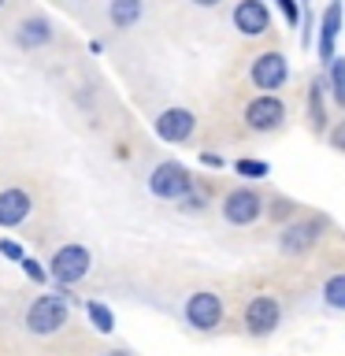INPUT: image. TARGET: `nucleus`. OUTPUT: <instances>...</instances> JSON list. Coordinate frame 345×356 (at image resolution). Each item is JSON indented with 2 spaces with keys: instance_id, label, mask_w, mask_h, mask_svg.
I'll return each mask as SVG.
<instances>
[{
  "instance_id": "obj_27",
  "label": "nucleus",
  "mask_w": 345,
  "mask_h": 356,
  "mask_svg": "<svg viewBox=\"0 0 345 356\" xmlns=\"http://www.w3.org/2000/svg\"><path fill=\"white\" fill-rule=\"evenodd\" d=\"M200 163H204V167H223V156H216V152H200Z\"/></svg>"
},
{
  "instance_id": "obj_2",
  "label": "nucleus",
  "mask_w": 345,
  "mask_h": 356,
  "mask_svg": "<svg viewBox=\"0 0 345 356\" xmlns=\"http://www.w3.org/2000/svg\"><path fill=\"white\" fill-rule=\"evenodd\" d=\"M149 189H152V197H160V200H186V197L197 189V178L189 175L182 163L163 160V163H156V167H152Z\"/></svg>"
},
{
  "instance_id": "obj_24",
  "label": "nucleus",
  "mask_w": 345,
  "mask_h": 356,
  "mask_svg": "<svg viewBox=\"0 0 345 356\" xmlns=\"http://www.w3.org/2000/svg\"><path fill=\"white\" fill-rule=\"evenodd\" d=\"M271 216H275V219H278V216H282V219H286V216H294V204H289V200H278V197H275Z\"/></svg>"
},
{
  "instance_id": "obj_22",
  "label": "nucleus",
  "mask_w": 345,
  "mask_h": 356,
  "mask_svg": "<svg viewBox=\"0 0 345 356\" xmlns=\"http://www.w3.org/2000/svg\"><path fill=\"white\" fill-rule=\"evenodd\" d=\"M22 267H26V278H33V282H45V278H49L38 260H22Z\"/></svg>"
},
{
  "instance_id": "obj_13",
  "label": "nucleus",
  "mask_w": 345,
  "mask_h": 356,
  "mask_svg": "<svg viewBox=\"0 0 345 356\" xmlns=\"http://www.w3.org/2000/svg\"><path fill=\"white\" fill-rule=\"evenodd\" d=\"M30 208H33V200H30L26 189H19V186L4 189V193H0V227H19V222H26Z\"/></svg>"
},
{
  "instance_id": "obj_19",
  "label": "nucleus",
  "mask_w": 345,
  "mask_h": 356,
  "mask_svg": "<svg viewBox=\"0 0 345 356\" xmlns=\"http://www.w3.org/2000/svg\"><path fill=\"white\" fill-rule=\"evenodd\" d=\"M327 71H330V97H334V104L345 108V60L338 56V60L327 67Z\"/></svg>"
},
{
  "instance_id": "obj_20",
  "label": "nucleus",
  "mask_w": 345,
  "mask_h": 356,
  "mask_svg": "<svg viewBox=\"0 0 345 356\" xmlns=\"http://www.w3.org/2000/svg\"><path fill=\"white\" fill-rule=\"evenodd\" d=\"M178 208H182V211H186V216H200V211H204V208H208V197H204V193H200V189H193V193H189L186 200H178Z\"/></svg>"
},
{
  "instance_id": "obj_14",
  "label": "nucleus",
  "mask_w": 345,
  "mask_h": 356,
  "mask_svg": "<svg viewBox=\"0 0 345 356\" xmlns=\"http://www.w3.org/2000/svg\"><path fill=\"white\" fill-rule=\"evenodd\" d=\"M342 30V0H330V8L323 11V26H319V60L323 63H334L338 56H334V38H338Z\"/></svg>"
},
{
  "instance_id": "obj_26",
  "label": "nucleus",
  "mask_w": 345,
  "mask_h": 356,
  "mask_svg": "<svg viewBox=\"0 0 345 356\" xmlns=\"http://www.w3.org/2000/svg\"><path fill=\"white\" fill-rule=\"evenodd\" d=\"M278 8H282V15L289 22H297V4H294V0H278Z\"/></svg>"
},
{
  "instance_id": "obj_11",
  "label": "nucleus",
  "mask_w": 345,
  "mask_h": 356,
  "mask_svg": "<svg viewBox=\"0 0 345 356\" xmlns=\"http://www.w3.org/2000/svg\"><path fill=\"white\" fill-rule=\"evenodd\" d=\"M11 41L19 44L22 52H41L52 44V22L45 15H26L11 26Z\"/></svg>"
},
{
  "instance_id": "obj_12",
  "label": "nucleus",
  "mask_w": 345,
  "mask_h": 356,
  "mask_svg": "<svg viewBox=\"0 0 345 356\" xmlns=\"http://www.w3.org/2000/svg\"><path fill=\"white\" fill-rule=\"evenodd\" d=\"M234 30L241 38H264L271 30V15H267L264 0H238L234 4Z\"/></svg>"
},
{
  "instance_id": "obj_3",
  "label": "nucleus",
  "mask_w": 345,
  "mask_h": 356,
  "mask_svg": "<svg viewBox=\"0 0 345 356\" xmlns=\"http://www.w3.org/2000/svg\"><path fill=\"white\" fill-rule=\"evenodd\" d=\"M49 267H52V278H56L60 286H74V282H82V278L89 275V267H93V256H89L86 245L71 241V245H60V249L52 252Z\"/></svg>"
},
{
  "instance_id": "obj_15",
  "label": "nucleus",
  "mask_w": 345,
  "mask_h": 356,
  "mask_svg": "<svg viewBox=\"0 0 345 356\" xmlns=\"http://www.w3.org/2000/svg\"><path fill=\"white\" fill-rule=\"evenodd\" d=\"M141 15H145V0H108V22H111V30L127 33V30H134L141 22Z\"/></svg>"
},
{
  "instance_id": "obj_29",
  "label": "nucleus",
  "mask_w": 345,
  "mask_h": 356,
  "mask_svg": "<svg viewBox=\"0 0 345 356\" xmlns=\"http://www.w3.org/2000/svg\"><path fill=\"white\" fill-rule=\"evenodd\" d=\"M104 356H134V353H127V349H111V353H104Z\"/></svg>"
},
{
  "instance_id": "obj_18",
  "label": "nucleus",
  "mask_w": 345,
  "mask_h": 356,
  "mask_svg": "<svg viewBox=\"0 0 345 356\" xmlns=\"http://www.w3.org/2000/svg\"><path fill=\"white\" fill-rule=\"evenodd\" d=\"M323 300H327V308L345 312V271L330 275L327 282H323Z\"/></svg>"
},
{
  "instance_id": "obj_8",
  "label": "nucleus",
  "mask_w": 345,
  "mask_h": 356,
  "mask_svg": "<svg viewBox=\"0 0 345 356\" xmlns=\"http://www.w3.org/2000/svg\"><path fill=\"white\" fill-rule=\"evenodd\" d=\"M286 78H289V63H286V56L278 49L260 52L252 60V67H249V82L256 89H264V93H271V97H275V89L286 86Z\"/></svg>"
},
{
  "instance_id": "obj_10",
  "label": "nucleus",
  "mask_w": 345,
  "mask_h": 356,
  "mask_svg": "<svg viewBox=\"0 0 345 356\" xmlns=\"http://www.w3.org/2000/svg\"><path fill=\"white\" fill-rule=\"evenodd\" d=\"M152 130H156V138H163L171 145H182L197 134V115L189 108H163L160 115L152 119Z\"/></svg>"
},
{
  "instance_id": "obj_5",
  "label": "nucleus",
  "mask_w": 345,
  "mask_h": 356,
  "mask_svg": "<svg viewBox=\"0 0 345 356\" xmlns=\"http://www.w3.org/2000/svg\"><path fill=\"white\" fill-rule=\"evenodd\" d=\"M241 119L252 134H275V130H282V122H286V104H282V97L264 93V97H256L245 104Z\"/></svg>"
},
{
  "instance_id": "obj_9",
  "label": "nucleus",
  "mask_w": 345,
  "mask_h": 356,
  "mask_svg": "<svg viewBox=\"0 0 345 356\" xmlns=\"http://www.w3.org/2000/svg\"><path fill=\"white\" fill-rule=\"evenodd\" d=\"M323 227H327V219H297V222H289V227L278 234V249H282L286 256H308L312 249H316V241H319V234Z\"/></svg>"
},
{
  "instance_id": "obj_17",
  "label": "nucleus",
  "mask_w": 345,
  "mask_h": 356,
  "mask_svg": "<svg viewBox=\"0 0 345 356\" xmlns=\"http://www.w3.org/2000/svg\"><path fill=\"white\" fill-rule=\"evenodd\" d=\"M86 316H89V323H93V330H100V334L115 330V316H111V308L100 305V300H86Z\"/></svg>"
},
{
  "instance_id": "obj_30",
  "label": "nucleus",
  "mask_w": 345,
  "mask_h": 356,
  "mask_svg": "<svg viewBox=\"0 0 345 356\" xmlns=\"http://www.w3.org/2000/svg\"><path fill=\"white\" fill-rule=\"evenodd\" d=\"M71 4H89V0H71Z\"/></svg>"
},
{
  "instance_id": "obj_6",
  "label": "nucleus",
  "mask_w": 345,
  "mask_h": 356,
  "mask_svg": "<svg viewBox=\"0 0 345 356\" xmlns=\"http://www.w3.org/2000/svg\"><path fill=\"white\" fill-rule=\"evenodd\" d=\"M241 323H245V330H249L252 338H267V334H275L278 323H282V305H278V297H271V293L252 297L249 305H245Z\"/></svg>"
},
{
  "instance_id": "obj_7",
  "label": "nucleus",
  "mask_w": 345,
  "mask_h": 356,
  "mask_svg": "<svg viewBox=\"0 0 345 356\" xmlns=\"http://www.w3.org/2000/svg\"><path fill=\"white\" fill-rule=\"evenodd\" d=\"M260 216H264V197L256 193V189L238 186L223 197V219H227L230 227H249V222H256Z\"/></svg>"
},
{
  "instance_id": "obj_23",
  "label": "nucleus",
  "mask_w": 345,
  "mask_h": 356,
  "mask_svg": "<svg viewBox=\"0 0 345 356\" xmlns=\"http://www.w3.org/2000/svg\"><path fill=\"white\" fill-rule=\"evenodd\" d=\"M0 252H4L8 260H22V245L19 241H0Z\"/></svg>"
},
{
  "instance_id": "obj_28",
  "label": "nucleus",
  "mask_w": 345,
  "mask_h": 356,
  "mask_svg": "<svg viewBox=\"0 0 345 356\" xmlns=\"http://www.w3.org/2000/svg\"><path fill=\"white\" fill-rule=\"evenodd\" d=\"M193 4H197V8H219L223 0H193Z\"/></svg>"
},
{
  "instance_id": "obj_25",
  "label": "nucleus",
  "mask_w": 345,
  "mask_h": 356,
  "mask_svg": "<svg viewBox=\"0 0 345 356\" xmlns=\"http://www.w3.org/2000/svg\"><path fill=\"white\" fill-rule=\"evenodd\" d=\"M330 145H334V149H338V152H345V122H342V127L330 134Z\"/></svg>"
},
{
  "instance_id": "obj_21",
  "label": "nucleus",
  "mask_w": 345,
  "mask_h": 356,
  "mask_svg": "<svg viewBox=\"0 0 345 356\" xmlns=\"http://www.w3.org/2000/svg\"><path fill=\"white\" fill-rule=\"evenodd\" d=\"M267 171H271V167H267L264 160H238V175L241 178H267Z\"/></svg>"
},
{
  "instance_id": "obj_1",
  "label": "nucleus",
  "mask_w": 345,
  "mask_h": 356,
  "mask_svg": "<svg viewBox=\"0 0 345 356\" xmlns=\"http://www.w3.org/2000/svg\"><path fill=\"white\" fill-rule=\"evenodd\" d=\"M67 316H71V308H67V293H41V297H33L30 308H26V330L49 338V334L67 327Z\"/></svg>"
},
{
  "instance_id": "obj_16",
  "label": "nucleus",
  "mask_w": 345,
  "mask_h": 356,
  "mask_svg": "<svg viewBox=\"0 0 345 356\" xmlns=\"http://www.w3.org/2000/svg\"><path fill=\"white\" fill-rule=\"evenodd\" d=\"M308 122H312V130H316V134L327 130V108H323V78H316V82L308 86Z\"/></svg>"
},
{
  "instance_id": "obj_31",
  "label": "nucleus",
  "mask_w": 345,
  "mask_h": 356,
  "mask_svg": "<svg viewBox=\"0 0 345 356\" xmlns=\"http://www.w3.org/2000/svg\"><path fill=\"white\" fill-rule=\"evenodd\" d=\"M4 4H8V0H0V8H4Z\"/></svg>"
},
{
  "instance_id": "obj_4",
  "label": "nucleus",
  "mask_w": 345,
  "mask_h": 356,
  "mask_svg": "<svg viewBox=\"0 0 345 356\" xmlns=\"http://www.w3.org/2000/svg\"><path fill=\"white\" fill-rule=\"evenodd\" d=\"M182 316H186L189 327L200 330V334L216 330L219 323H223V297H219V293H211V289H197V293H189V297H186Z\"/></svg>"
}]
</instances>
